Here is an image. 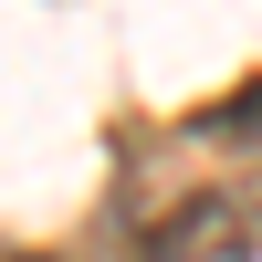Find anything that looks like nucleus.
Returning a JSON list of instances; mask_svg holds the SVG:
<instances>
[{
    "instance_id": "2",
    "label": "nucleus",
    "mask_w": 262,
    "mask_h": 262,
    "mask_svg": "<svg viewBox=\"0 0 262 262\" xmlns=\"http://www.w3.org/2000/svg\"><path fill=\"white\" fill-rule=\"evenodd\" d=\"M189 126H200V137H231V147H262V74H252V84H231L221 105H200Z\"/></svg>"
},
{
    "instance_id": "3",
    "label": "nucleus",
    "mask_w": 262,
    "mask_h": 262,
    "mask_svg": "<svg viewBox=\"0 0 262 262\" xmlns=\"http://www.w3.org/2000/svg\"><path fill=\"white\" fill-rule=\"evenodd\" d=\"M11 262H53V252H11Z\"/></svg>"
},
{
    "instance_id": "1",
    "label": "nucleus",
    "mask_w": 262,
    "mask_h": 262,
    "mask_svg": "<svg viewBox=\"0 0 262 262\" xmlns=\"http://www.w3.org/2000/svg\"><path fill=\"white\" fill-rule=\"evenodd\" d=\"M252 252H262V210H252V189H189V200L147 231L137 262H252Z\"/></svg>"
}]
</instances>
